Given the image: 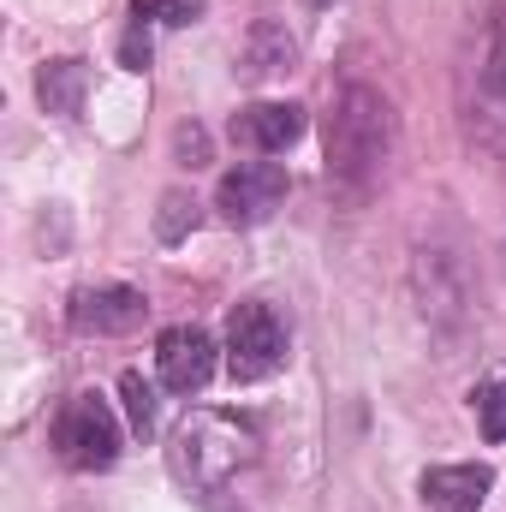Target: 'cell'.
Segmentation results:
<instances>
[{
	"instance_id": "obj_1",
	"label": "cell",
	"mask_w": 506,
	"mask_h": 512,
	"mask_svg": "<svg viewBox=\"0 0 506 512\" xmlns=\"http://www.w3.org/2000/svg\"><path fill=\"white\" fill-rule=\"evenodd\" d=\"M393 137H399L393 102L376 84H346L328 114V179L340 191H370L393 161Z\"/></svg>"
},
{
	"instance_id": "obj_2",
	"label": "cell",
	"mask_w": 506,
	"mask_h": 512,
	"mask_svg": "<svg viewBox=\"0 0 506 512\" xmlns=\"http://www.w3.org/2000/svg\"><path fill=\"white\" fill-rule=\"evenodd\" d=\"M459 126L483 155H506V6H489L459 66Z\"/></svg>"
},
{
	"instance_id": "obj_3",
	"label": "cell",
	"mask_w": 506,
	"mask_h": 512,
	"mask_svg": "<svg viewBox=\"0 0 506 512\" xmlns=\"http://www.w3.org/2000/svg\"><path fill=\"white\" fill-rule=\"evenodd\" d=\"M251 459H256V429L245 417H233V411H197V417H185V429L167 447V465H173V477L191 495H221Z\"/></svg>"
},
{
	"instance_id": "obj_4",
	"label": "cell",
	"mask_w": 506,
	"mask_h": 512,
	"mask_svg": "<svg viewBox=\"0 0 506 512\" xmlns=\"http://www.w3.org/2000/svg\"><path fill=\"white\" fill-rule=\"evenodd\" d=\"M411 298H417V310L435 334H465L471 310H477V280H471L465 251L447 245V239L417 245L411 251Z\"/></svg>"
},
{
	"instance_id": "obj_5",
	"label": "cell",
	"mask_w": 506,
	"mask_h": 512,
	"mask_svg": "<svg viewBox=\"0 0 506 512\" xmlns=\"http://www.w3.org/2000/svg\"><path fill=\"white\" fill-rule=\"evenodd\" d=\"M120 441H126V429L102 393H72L54 417V453L72 471H108L120 459Z\"/></svg>"
},
{
	"instance_id": "obj_6",
	"label": "cell",
	"mask_w": 506,
	"mask_h": 512,
	"mask_svg": "<svg viewBox=\"0 0 506 512\" xmlns=\"http://www.w3.org/2000/svg\"><path fill=\"white\" fill-rule=\"evenodd\" d=\"M286 346H292V334H286L274 304H262V298L233 304V316H227V370H233V382L274 376L286 364Z\"/></svg>"
},
{
	"instance_id": "obj_7",
	"label": "cell",
	"mask_w": 506,
	"mask_h": 512,
	"mask_svg": "<svg viewBox=\"0 0 506 512\" xmlns=\"http://www.w3.org/2000/svg\"><path fill=\"white\" fill-rule=\"evenodd\" d=\"M280 203H286V167L280 161H239L215 191V209L233 227H262Z\"/></svg>"
},
{
	"instance_id": "obj_8",
	"label": "cell",
	"mask_w": 506,
	"mask_h": 512,
	"mask_svg": "<svg viewBox=\"0 0 506 512\" xmlns=\"http://www.w3.org/2000/svg\"><path fill=\"white\" fill-rule=\"evenodd\" d=\"M143 316H149V298L137 286H84V292H72V310H66V322L96 340L143 328Z\"/></svg>"
},
{
	"instance_id": "obj_9",
	"label": "cell",
	"mask_w": 506,
	"mask_h": 512,
	"mask_svg": "<svg viewBox=\"0 0 506 512\" xmlns=\"http://www.w3.org/2000/svg\"><path fill=\"white\" fill-rule=\"evenodd\" d=\"M155 370H161V387L167 393H203L209 376H215V340L191 322L167 328L155 340Z\"/></svg>"
},
{
	"instance_id": "obj_10",
	"label": "cell",
	"mask_w": 506,
	"mask_h": 512,
	"mask_svg": "<svg viewBox=\"0 0 506 512\" xmlns=\"http://www.w3.org/2000/svg\"><path fill=\"white\" fill-rule=\"evenodd\" d=\"M304 126L310 120H304L298 102H251V108L233 114V143H245L256 155H280L304 137Z\"/></svg>"
},
{
	"instance_id": "obj_11",
	"label": "cell",
	"mask_w": 506,
	"mask_h": 512,
	"mask_svg": "<svg viewBox=\"0 0 506 512\" xmlns=\"http://www.w3.org/2000/svg\"><path fill=\"white\" fill-rule=\"evenodd\" d=\"M489 489H495V471L489 465H429L417 477L423 507H435V512H477L489 501Z\"/></svg>"
},
{
	"instance_id": "obj_12",
	"label": "cell",
	"mask_w": 506,
	"mask_h": 512,
	"mask_svg": "<svg viewBox=\"0 0 506 512\" xmlns=\"http://www.w3.org/2000/svg\"><path fill=\"white\" fill-rule=\"evenodd\" d=\"M84 96H90V66L84 60H42V72H36V102H42V114H54V120H78L84 114Z\"/></svg>"
},
{
	"instance_id": "obj_13",
	"label": "cell",
	"mask_w": 506,
	"mask_h": 512,
	"mask_svg": "<svg viewBox=\"0 0 506 512\" xmlns=\"http://www.w3.org/2000/svg\"><path fill=\"white\" fill-rule=\"evenodd\" d=\"M292 60H298L292 30H286V24H274V18H256L251 36H245V54H239V72H245L251 84H262V78L292 72Z\"/></svg>"
},
{
	"instance_id": "obj_14",
	"label": "cell",
	"mask_w": 506,
	"mask_h": 512,
	"mask_svg": "<svg viewBox=\"0 0 506 512\" xmlns=\"http://www.w3.org/2000/svg\"><path fill=\"white\" fill-rule=\"evenodd\" d=\"M197 221H203V203H197L191 191H167L161 209H155V239H161V245H179Z\"/></svg>"
},
{
	"instance_id": "obj_15",
	"label": "cell",
	"mask_w": 506,
	"mask_h": 512,
	"mask_svg": "<svg viewBox=\"0 0 506 512\" xmlns=\"http://www.w3.org/2000/svg\"><path fill=\"white\" fill-rule=\"evenodd\" d=\"M120 399H126V423H131V435H155V423H161V399H155V387L143 382L137 370H126L120 376Z\"/></svg>"
},
{
	"instance_id": "obj_16",
	"label": "cell",
	"mask_w": 506,
	"mask_h": 512,
	"mask_svg": "<svg viewBox=\"0 0 506 512\" xmlns=\"http://www.w3.org/2000/svg\"><path fill=\"white\" fill-rule=\"evenodd\" d=\"M471 411H477V423H483V441L501 447L506 441V376L471 387Z\"/></svg>"
},
{
	"instance_id": "obj_17",
	"label": "cell",
	"mask_w": 506,
	"mask_h": 512,
	"mask_svg": "<svg viewBox=\"0 0 506 512\" xmlns=\"http://www.w3.org/2000/svg\"><path fill=\"white\" fill-rule=\"evenodd\" d=\"M131 18H137V24H167V30H179V24H197V18H203V0H131Z\"/></svg>"
},
{
	"instance_id": "obj_18",
	"label": "cell",
	"mask_w": 506,
	"mask_h": 512,
	"mask_svg": "<svg viewBox=\"0 0 506 512\" xmlns=\"http://www.w3.org/2000/svg\"><path fill=\"white\" fill-rule=\"evenodd\" d=\"M173 155H179L185 167H209V131L197 126V120H191V126H179V131H173Z\"/></svg>"
},
{
	"instance_id": "obj_19",
	"label": "cell",
	"mask_w": 506,
	"mask_h": 512,
	"mask_svg": "<svg viewBox=\"0 0 506 512\" xmlns=\"http://www.w3.org/2000/svg\"><path fill=\"white\" fill-rule=\"evenodd\" d=\"M149 54H155V48H149V24H137V18H131L126 42H120V66H126V72H143V66H149Z\"/></svg>"
},
{
	"instance_id": "obj_20",
	"label": "cell",
	"mask_w": 506,
	"mask_h": 512,
	"mask_svg": "<svg viewBox=\"0 0 506 512\" xmlns=\"http://www.w3.org/2000/svg\"><path fill=\"white\" fill-rule=\"evenodd\" d=\"M310 6H334V0H310Z\"/></svg>"
}]
</instances>
